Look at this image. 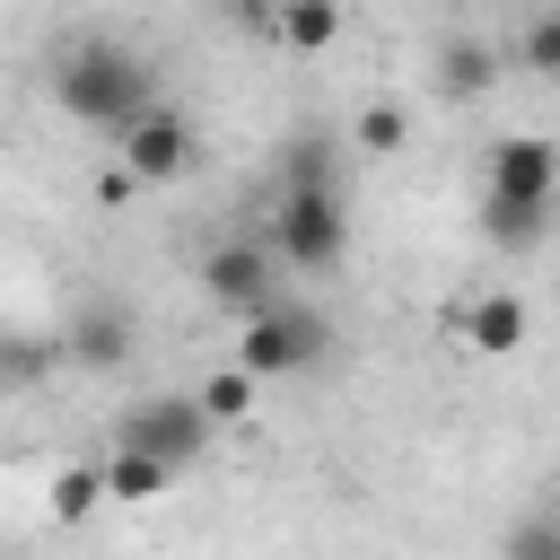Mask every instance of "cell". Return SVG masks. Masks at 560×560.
Wrapping results in <instances>:
<instances>
[{"label":"cell","instance_id":"1","mask_svg":"<svg viewBox=\"0 0 560 560\" xmlns=\"http://www.w3.org/2000/svg\"><path fill=\"white\" fill-rule=\"evenodd\" d=\"M52 105H61L70 122H96V131L122 140V131L158 105V70H149V52L122 44V35H70V44L52 52Z\"/></svg>","mask_w":560,"mask_h":560},{"label":"cell","instance_id":"2","mask_svg":"<svg viewBox=\"0 0 560 560\" xmlns=\"http://www.w3.org/2000/svg\"><path fill=\"white\" fill-rule=\"evenodd\" d=\"M551 201H560V149L534 140V131L499 140L490 166H481V236L508 245V254H525V245H542Z\"/></svg>","mask_w":560,"mask_h":560},{"label":"cell","instance_id":"3","mask_svg":"<svg viewBox=\"0 0 560 560\" xmlns=\"http://www.w3.org/2000/svg\"><path fill=\"white\" fill-rule=\"evenodd\" d=\"M280 271H332L350 254V210L341 184H271V228H262Z\"/></svg>","mask_w":560,"mask_h":560},{"label":"cell","instance_id":"4","mask_svg":"<svg viewBox=\"0 0 560 560\" xmlns=\"http://www.w3.org/2000/svg\"><path fill=\"white\" fill-rule=\"evenodd\" d=\"M324 350H332V324H324L306 298H280V306L245 315V332H236V368H245L254 385H271V376H306Z\"/></svg>","mask_w":560,"mask_h":560},{"label":"cell","instance_id":"5","mask_svg":"<svg viewBox=\"0 0 560 560\" xmlns=\"http://www.w3.org/2000/svg\"><path fill=\"white\" fill-rule=\"evenodd\" d=\"M114 446H122V455H149L158 472H184V464L210 446V420H201L192 394H140V402L114 420Z\"/></svg>","mask_w":560,"mask_h":560},{"label":"cell","instance_id":"6","mask_svg":"<svg viewBox=\"0 0 560 560\" xmlns=\"http://www.w3.org/2000/svg\"><path fill=\"white\" fill-rule=\"evenodd\" d=\"M201 289H210V306H228V315H262V306H280V262H271L262 236H219V245L201 254Z\"/></svg>","mask_w":560,"mask_h":560},{"label":"cell","instance_id":"7","mask_svg":"<svg viewBox=\"0 0 560 560\" xmlns=\"http://www.w3.org/2000/svg\"><path fill=\"white\" fill-rule=\"evenodd\" d=\"M184 166H192V122L158 96V105L122 131V175H131V184H175Z\"/></svg>","mask_w":560,"mask_h":560},{"label":"cell","instance_id":"8","mask_svg":"<svg viewBox=\"0 0 560 560\" xmlns=\"http://www.w3.org/2000/svg\"><path fill=\"white\" fill-rule=\"evenodd\" d=\"M61 350H70L79 368H96V376H105V368H122V359L140 350V324H131V306H122V298H88V306L70 315Z\"/></svg>","mask_w":560,"mask_h":560},{"label":"cell","instance_id":"9","mask_svg":"<svg viewBox=\"0 0 560 560\" xmlns=\"http://www.w3.org/2000/svg\"><path fill=\"white\" fill-rule=\"evenodd\" d=\"M271 184H341V140H332L324 122L289 131V140H280V158H271Z\"/></svg>","mask_w":560,"mask_h":560},{"label":"cell","instance_id":"10","mask_svg":"<svg viewBox=\"0 0 560 560\" xmlns=\"http://www.w3.org/2000/svg\"><path fill=\"white\" fill-rule=\"evenodd\" d=\"M490 79H499V44L490 35H446L438 44V88L446 96H490Z\"/></svg>","mask_w":560,"mask_h":560},{"label":"cell","instance_id":"11","mask_svg":"<svg viewBox=\"0 0 560 560\" xmlns=\"http://www.w3.org/2000/svg\"><path fill=\"white\" fill-rule=\"evenodd\" d=\"M464 341H472V350H490V359H499V350H516V341H525V306H516L508 289H499V298H472V306H464Z\"/></svg>","mask_w":560,"mask_h":560},{"label":"cell","instance_id":"12","mask_svg":"<svg viewBox=\"0 0 560 560\" xmlns=\"http://www.w3.org/2000/svg\"><path fill=\"white\" fill-rule=\"evenodd\" d=\"M271 44H289V52H324L332 35H341V9H324V0H306V9H280V18H254Z\"/></svg>","mask_w":560,"mask_h":560},{"label":"cell","instance_id":"13","mask_svg":"<svg viewBox=\"0 0 560 560\" xmlns=\"http://www.w3.org/2000/svg\"><path fill=\"white\" fill-rule=\"evenodd\" d=\"M192 402H201V420H210V429H228V420H245V411H254V376H245V368H219Z\"/></svg>","mask_w":560,"mask_h":560},{"label":"cell","instance_id":"14","mask_svg":"<svg viewBox=\"0 0 560 560\" xmlns=\"http://www.w3.org/2000/svg\"><path fill=\"white\" fill-rule=\"evenodd\" d=\"M516 61H525L534 79H560V9H534V18L516 26Z\"/></svg>","mask_w":560,"mask_h":560},{"label":"cell","instance_id":"15","mask_svg":"<svg viewBox=\"0 0 560 560\" xmlns=\"http://www.w3.org/2000/svg\"><path fill=\"white\" fill-rule=\"evenodd\" d=\"M158 490H166V472L149 455H122V446L105 455V499H158Z\"/></svg>","mask_w":560,"mask_h":560},{"label":"cell","instance_id":"16","mask_svg":"<svg viewBox=\"0 0 560 560\" xmlns=\"http://www.w3.org/2000/svg\"><path fill=\"white\" fill-rule=\"evenodd\" d=\"M508 560H560V508L516 516V525H508Z\"/></svg>","mask_w":560,"mask_h":560},{"label":"cell","instance_id":"17","mask_svg":"<svg viewBox=\"0 0 560 560\" xmlns=\"http://www.w3.org/2000/svg\"><path fill=\"white\" fill-rule=\"evenodd\" d=\"M402 131H411V122H402V105H368V114L350 122V140H359L368 158H394V149H402Z\"/></svg>","mask_w":560,"mask_h":560},{"label":"cell","instance_id":"18","mask_svg":"<svg viewBox=\"0 0 560 560\" xmlns=\"http://www.w3.org/2000/svg\"><path fill=\"white\" fill-rule=\"evenodd\" d=\"M105 499V472H88V464H61L52 472V516H88Z\"/></svg>","mask_w":560,"mask_h":560}]
</instances>
